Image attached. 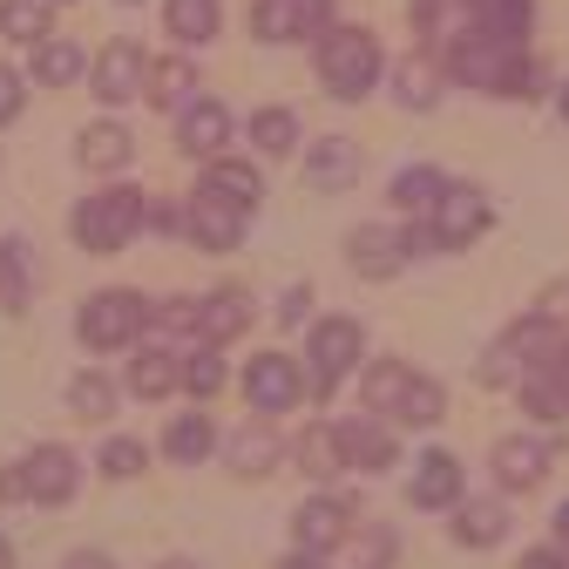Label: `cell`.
Here are the masks:
<instances>
[{"instance_id":"cell-1","label":"cell","mask_w":569,"mask_h":569,"mask_svg":"<svg viewBox=\"0 0 569 569\" xmlns=\"http://www.w3.org/2000/svg\"><path fill=\"white\" fill-rule=\"evenodd\" d=\"M68 231H76L82 251H122L136 231H150V197L116 183V190H96L76 203V218H68Z\"/></svg>"},{"instance_id":"cell-2","label":"cell","mask_w":569,"mask_h":569,"mask_svg":"<svg viewBox=\"0 0 569 569\" xmlns=\"http://www.w3.org/2000/svg\"><path fill=\"white\" fill-rule=\"evenodd\" d=\"M380 68H387V54H380L373 28H332V34H319V82H326L339 102L367 96V89L380 82Z\"/></svg>"},{"instance_id":"cell-3","label":"cell","mask_w":569,"mask_h":569,"mask_svg":"<svg viewBox=\"0 0 569 569\" xmlns=\"http://www.w3.org/2000/svg\"><path fill=\"white\" fill-rule=\"evenodd\" d=\"M150 299L142 292H129V284H116V292H96V299H82V319H76V332H82V346L89 352H122V346H136L142 332H150Z\"/></svg>"},{"instance_id":"cell-4","label":"cell","mask_w":569,"mask_h":569,"mask_svg":"<svg viewBox=\"0 0 569 569\" xmlns=\"http://www.w3.org/2000/svg\"><path fill=\"white\" fill-rule=\"evenodd\" d=\"M360 352H367V332H360V319H346V312H332V319H319L312 326V339H306V387L326 400L332 387H339V373H352L360 367Z\"/></svg>"},{"instance_id":"cell-5","label":"cell","mask_w":569,"mask_h":569,"mask_svg":"<svg viewBox=\"0 0 569 569\" xmlns=\"http://www.w3.org/2000/svg\"><path fill=\"white\" fill-rule=\"evenodd\" d=\"M420 231H427V251H461V244H475L488 231V197L475 183H448V197L420 218Z\"/></svg>"},{"instance_id":"cell-6","label":"cell","mask_w":569,"mask_h":569,"mask_svg":"<svg viewBox=\"0 0 569 569\" xmlns=\"http://www.w3.org/2000/svg\"><path fill=\"white\" fill-rule=\"evenodd\" d=\"M407 502L427 509V516H455L468 502V481H461V461L448 448H427L413 461V481H407Z\"/></svg>"},{"instance_id":"cell-7","label":"cell","mask_w":569,"mask_h":569,"mask_svg":"<svg viewBox=\"0 0 569 569\" xmlns=\"http://www.w3.org/2000/svg\"><path fill=\"white\" fill-rule=\"evenodd\" d=\"M312 387H306V373L284 360V352H258V360L244 367V400L271 420V413H292L299 400H306Z\"/></svg>"},{"instance_id":"cell-8","label":"cell","mask_w":569,"mask_h":569,"mask_svg":"<svg viewBox=\"0 0 569 569\" xmlns=\"http://www.w3.org/2000/svg\"><path fill=\"white\" fill-rule=\"evenodd\" d=\"M251 34L258 41L332 34V0H251Z\"/></svg>"},{"instance_id":"cell-9","label":"cell","mask_w":569,"mask_h":569,"mask_svg":"<svg viewBox=\"0 0 569 569\" xmlns=\"http://www.w3.org/2000/svg\"><path fill=\"white\" fill-rule=\"evenodd\" d=\"M549 461H556V448L536 441V435H502V441H495V481H502L509 495L542 488L549 481Z\"/></svg>"},{"instance_id":"cell-10","label":"cell","mask_w":569,"mask_h":569,"mask_svg":"<svg viewBox=\"0 0 569 569\" xmlns=\"http://www.w3.org/2000/svg\"><path fill=\"white\" fill-rule=\"evenodd\" d=\"M346 258H352V271L360 278H393L407 258H413V244H407V224L393 231V224H360L346 238Z\"/></svg>"},{"instance_id":"cell-11","label":"cell","mask_w":569,"mask_h":569,"mask_svg":"<svg viewBox=\"0 0 569 569\" xmlns=\"http://www.w3.org/2000/svg\"><path fill=\"white\" fill-rule=\"evenodd\" d=\"M21 475H28V502H41V509H61V502H76V455H68L61 441L34 448V455L21 461Z\"/></svg>"},{"instance_id":"cell-12","label":"cell","mask_w":569,"mask_h":569,"mask_svg":"<svg viewBox=\"0 0 569 569\" xmlns=\"http://www.w3.org/2000/svg\"><path fill=\"white\" fill-rule=\"evenodd\" d=\"M244 224H251V210L210 197V190L190 197V238H197L203 251H238V244H244Z\"/></svg>"},{"instance_id":"cell-13","label":"cell","mask_w":569,"mask_h":569,"mask_svg":"<svg viewBox=\"0 0 569 569\" xmlns=\"http://www.w3.org/2000/svg\"><path fill=\"white\" fill-rule=\"evenodd\" d=\"M142 76H150V61H142V48H136L129 34H122V41H109V48L96 54V68H89V82H96V102H129Z\"/></svg>"},{"instance_id":"cell-14","label":"cell","mask_w":569,"mask_h":569,"mask_svg":"<svg viewBox=\"0 0 569 569\" xmlns=\"http://www.w3.org/2000/svg\"><path fill=\"white\" fill-rule=\"evenodd\" d=\"M346 529H352L346 495H312V502H299V516H292V536H299V549H312V556L339 549Z\"/></svg>"},{"instance_id":"cell-15","label":"cell","mask_w":569,"mask_h":569,"mask_svg":"<svg viewBox=\"0 0 569 569\" xmlns=\"http://www.w3.org/2000/svg\"><path fill=\"white\" fill-rule=\"evenodd\" d=\"M177 142H183V150L190 157H203V163H218L224 157V142H231V109L218 102V96H197L190 109H183V122H177Z\"/></svg>"},{"instance_id":"cell-16","label":"cell","mask_w":569,"mask_h":569,"mask_svg":"<svg viewBox=\"0 0 569 569\" xmlns=\"http://www.w3.org/2000/svg\"><path fill=\"white\" fill-rule=\"evenodd\" d=\"M332 427H339V455H346V468L380 475V468H393V461H400L393 427H373V420H332Z\"/></svg>"},{"instance_id":"cell-17","label":"cell","mask_w":569,"mask_h":569,"mask_svg":"<svg viewBox=\"0 0 569 569\" xmlns=\"http://www.w3.org/2000/svg\"><path fill=\"white\" fill-rule=\"evenodd\" d=\"M413 387H420V373L407 367V360H373V373L360 380V400H367V413H407V400H413Z\"/></svg>"},{"instance_id":"cell-18","label":"cell","mask_w":569,"mask_h":569,"mask_svg":"<svg viewBox=\"0 0 569 569\" xmlns=\"http://www.w3.org/2000/svg\"><path fill=\"white\" fill-rule=\"evenodd\" d=\"M76 163H89V170H129V163H136V142H129L122 122L96 116V122L76 136Z\"/></svg>"},{"instance_id":"cell-19","label":"cell","mask_w":569,"mask_h":569,"mask_svg":"<svg viewBox=\"0 0 569 569\" xmlns=\"http://www.w3.org/2000/svg\"><path fill=\"white\" fill-rule=\"evenodd\" d=\"M413 28L435 41V48H455L461 34H475V0H413Z\"/></svg>"},{"instance_id":"cell-20","label":"cell","mask_w":569,"mask_h":569,"mask_svg":"<svg viewBox=\"0 0 569 569\" xmlns=\"http://www.w3.org/2000/svg\"><path fill=\"white\" fill-rule=\"evenodd\" d=\"M306 177H312V190H346L360 177V142L352 136H319V150L306 157Z\"/></svg>"},{"instance_id":"cell-21","label":"cell","mask_w":569,"mask_h":569,"mask_svg":"<svg viewBox=\"0 0 569 569\" xmlns=\"http://www.w3.org/2000/svg\"><path fill=\"white\" fill-rule=\"evenodd\" d=\"M197 190H210V197H224V203H238V210H251V203L264 197V177H258L251 163H238V157H218V163H203V177H197Z\"/></svg>"},{"instance_id":"cell-22","label":"cell","mask_w":569,"mask_h":569,"mask_svg":"<svg viewBox=\"0 0 569 569\" xmlns=\"http://www.w3.org/2000/svg\"><path fill=\"white\" fill-rule=\"evenodd\" d=\"M197 68H190V54H163V61H150V76H142V96H150L157 109H190L197 96Z\"/></svg>"},{"instance_id":"cell-23","label":"cell","mask_w":569,"mask_h":569,"mask_svg":"<svg viewBox=\"0 0 569 569\" xmlns=\"http://www.w3.org/2000/svg\"><path fill=\"white\" fill-rule=\"evenodd\" d=\"M502 536H509V502H475L468 495V502L455 509V542L461 549H495Z\"/></svg>"},{"instance_id":"cell-24","label":"cell","mask_w":569,"mask_h":569,"mask_svg":"<svg viewBox=\"0 0 569 569\" xmlns=\"http://www.w3.org/2000/svg\"><path fill=\"white\" fill-rule=\"evenodd\" d=\"M278 455H284V441H278V427H264V413H258L251 427H238V441H231V468H238L244 481L271 475V468H278Z\"/></svg>"},{"instance_id":"cell-25","label":"cell","mask_w":569,"mask_h":569,"mask_svg":"<svg viewBox=\"0 0 569 569\" xmlns=\"http://www.w3.org/2000/svg\"><path fill=\"white\" fill-rule=\"evenodd\" d=\"M522 407L549 427V420H569V380L549 367V360H536L529 367V380H522Z\"/></svg>"},{"instance_id":"cell-26","label":"cell","mask_w":569,"mask_h":569,"mask_svg":"<svg viewBox=\"0 0 569 569\" xmlns=\"http://www.w3.org/2000/svg\"><path fill=\"white\" fill-rule=\"evenodd\" d=\"M82 68H89V54H82L76 41H41L34 61H28V76H34L41 89H68V82H82Z\"/></svg>"},{"instance_id":"cell-27","label":"cell","mask_w":569,"mask_h":569,"mask_svg":"<svg viewBox=\"0 0 569 569\" xmlns=\"http://www.w3.org/2000/svg\"><path fill=\"white\" fill-rule=\"evenodd\" d=\"M163 21H170V34L177 41H218V28H224V8L218 0H163Z\"/></svg>"},{"instance_id":"cell-28","label":"cell","mask_w":569,"mask_h":569,"mask_svg":"<svg viewBox=\"0 0 569 569\" xmlns=\"http://www.w3.org/2000/svg\"><path fill=\"white\" fill-rule=\"evenodd\" d=\"M183 387V367L170 360V352L157 346V352H136L129 360V393L136 400H163V393H177Z\"/></svg>"},{"instance_id":"cell-29","label":"cell","mask_w":569,"mask_h":569,"mask_svg":"<svg viewBox=\"0 0 569 569\" xmlns=\"http://www.w3.org/2000/svg\"><path fill=\"white\" fill-rule=\"evenodd\" d=\"M536 21V0H475V28L495 41H522Z\"/></svg>"},{"instance_id":"cell-30","label":"cell","mask_w":569,"mask_h":569,"mask_svg":"<svg viewBox=\"0 0 569 569\" xmlns=\"http://www.w3.org/2000/svg\"><path fill=\"white\" fill-rule=\"evenodd\" d=\"M292 142H299V116L284 109V102H264V109L251 116V150H258V157H284Z\"/></svg>"},{"instance_id":"cell-31","label":"cell","mask_w":569,"mask_h":569,"mask_svg":"<svg viewBox=\"0 0 569 569\" xmlns=\"http://www.w3.org/2000/svg\"><path fill=\"white\" fill-rule=\"evenodd\" d=\"M441 197H448V177H441V170H427V163H413V170L393 177V203L413 210V218H427V210H435Z\"/></svg>"},{"instance_id":"cell-32","label":"cell","mask_w":569,"mask_h":569,"mask_svg":"<svg viewBox=\"0 0 569 569\" xmlns=\"http://www.w3.org/2000/svg\"><path fill=\"white\" fill-rule=\"evenodd\" d=\"M393 89H400L407 109H435V102H441V68L427 61V54H407L400 76H393Z\"/></svg>"},{"instance_id":"cell-33","label":"cell","mask_w":569,"mask_h":569,"mask_svg":"<svg viewBox=\"0 0 569 569\" xmlns=\"http://www.w3.org/2000/svg\"><path fill=\"white\" fill-rule=\"evenodd\" d=\"M251 326V299L244 292H218V299H203V339L210 346H224Z\"/></svg>"},{"instance_id":"cell-34","label":"cell","mask_w":569,"mask_h":569,"mask_svg":"<svg viewBox=\"0 0 569 569\" xmlns=\"http://www.w3.org/2000/svg\"><path fill=\"white\" fill-rule=\"evenodd\" d=\"M68 407H76L82 420H96V427H109V413H116V380H109V373H76V380H68Z\"/></svg>"},{"instance_id":"cell-35","label":"cell","mask_w":569,"mask_h":569,"mask_svg":"<svg viewBox=\"0 0 569 569\" xmlns=\"http://www.w3.org/2000/svg\"><path fill=\"white\" fill-rule=\"evenodd\" d=\"M210 448H218V435H210V420H203V413L170 420V435H163V455H170V461H183V468H190V461H203Z\"/></svg>"},{"instance_id":"cell-36","label":"cell","mask_w":569,"mask_h":569,"mask_svg":"<svg viewBox=\"0 0 569 569\" xmlns=\"http://www.w3.org/2000/svg\"><path fill=\"white\" fill-rule=\"evenodd\" d=\"M0 34L41 48L48 41V0H0Z\"/></svg>"},{"instance_id":"cell-37","label":"cell","mask_w":569,"mask_h":569,"mask_svg":"<svg viewBox=\"0 0 569 569\" xmlns=\"http://www.w3.org/2000/svg\"><path fill=\"white\" fill-rule=\"evenodd\" d=\"M0 306H28V238H0Z\"/></svg>"},{"instance_id":"cell-38","label":"cell","mask_w":569,"mask_h":569,"mask_svg":"<svg viewBox=\"0 0 569 569\" xmlns=\"http://www.w3.org/2000/svg\"><path fill=\"white\" fill-rule=\"evenodd\" d=\"M299 461H306V475H312V481H332V475L346 468V455H339V427H306Z\"/></svg>"},{"instance_id":"cell-39","label":"cell","mask_w":569,"mask_h":569,"mask_svg":"<svg viewBox=\"0 0 569 569\" xmlns=\"http://www.w3.org/2000/svg\"><path fill=\"white\" fill-rule=\"evenodd\" d=\"M102 475L109 481H129V475H142V461H150V448H142V441H129V435H116V441H102Z\"/></svg>"},{"instance_id":"cell-40","label":"cell","mask_w":569,"mask_h":569,"mask_svg":"<svg viewBox=\"0 0 569 569\" xmlns=\"http://www.w3.org/2000/svg\"><path fill=\"white\" fill-rule=\"evenodd\" d=\"M183 387H190L197 400H218V393H224V360H218V346H203L197 360L183 367Z\"/></svg>"},{"instance_id":"cell-41","label":"cell","mask_w":569,"mask_h":569,"mask_svg":"<svg viewBox=\"0 0 569 569\" xmlns=\"http://www.w3.org/2000/svg\"><path fill=\"white\" fill-rule=\"evenodd\" d=\"M441 413H448L441 380H427V373H420V387H413V400H407V413H400V420H407V427H435Z\"/></svg>"},{"instance_id":"cell-42","label":"cell","mask_w":569,"mask_h":569,"mask_svg":"<svg viewBox=\"0 0 569 569\" xmlns=\"http://www.w3.org/2000/svg\"><path fill=\"white\" fill-rule=\"evenodd\" d=\"M393 556H400V536H393L387 522L360 536V569H393Z\"/></svg>"},{"instance_id":"cell-43","label":"cell","mask_w":569,"mask_h":569,"mask_svg":"<svg viewBox=\"0 0 569 569\" xmlns=\"http://www.w3.org/2000/svg\"><path fill=\"white\" fill-rule=\"evenodd\" d=\"M150 231H157V238L190 231V203H163V197H157V203H150Z\"/></svg>"},{"instance_id":"cell-44","label":"cell","mask_w":569,"mask_h":569,"mask_svg":"<svg viewBox=\"0 0 569 569\" xmlns=\"http://www.w3.org/2000/svg\"><path fill=\"white\" fill-rule=\"evenodd\" d=\"M21 96H28V82L14 76V68H8V61H0V129H8V122L21 116Z\"/></svg>"},{"instance_id":"cell-45","label":"cell","mask_w":569,"mask_h":569,"mask_svg":"<svg viewBox=\"0 0 569 569\" xmlns=\"http://www.w3.org/2000/svg\"><path fill=\"white\" fill-rule=\"evenodd\" d=\"M0 502H28V475H21V461L0 468Z\"/></svg>"},{"instance_id":"cell-46","label":"cell","mask_w":569,"mask_h":569,"mask_svg":"<svg viewBox=\"0 0 569 569\" xmlns=\"http://www.w3.org/2000/svg\"><path fill=\"white\" fill-rule=\"evenodd\" d=\"M522 569H569V556H562V549H529Z\"/></svg>"},{"instance_id":"cell-47","label":"cell","mask_w":569,"mask_h":569,"mask_svg":"<svg viewBox=\"0 0 569 569\" xmlns=\"http://www.w3.org/2000/svg\"><path fill=\"white\" fill-rule=\"evenodd\" d=\"M61 569H116V562H109V556H102V549H76V556H68V562H61Z\"/></svg>"},{"instance_id":"cell-48","label":"cell","mask_w":569,"mask_h":569,"mask_svg":"<svg viewBox=\"0 0 569 569\" xmlns=\"http://www.w3.org/2000/svg\"><path fill=\"white\" fill-rule=\"evenodd\" d=\"M278 312H284V326H299V319H306V292H299V284L284 292V306H278Z\"/></svg>"},{"instance_id":"cell-49","label":"cell","mask_w":569,"mask_h":569,"mask_svg":"<svg viewBox=\"0 0 569 569\" xmlns=\"http://www.w3.org/2000/svg\"><path fill=\"white\" fill-rule=\"evenodd\" d=\"M278 569H326V556H312V549H292V556H284Z\"/></svg>"},{"instance_id":"cell-50","label":"cell","mask_w":569,"mask_h":569,"mask_svg":"<svg viewBox=\"0 0 569 569\" xmlns=\"http://www.w3.org/2000/svg\"><path fill=\"white\" fill-rule=\"evenodd\" d=\"M556 549H562V556H569V502H562V509H556Z\"/></svg>"},{"instance_id":"cell-51","label":"cell","mask_w":569,"mask_h":569,"mask_svg":"<svg viewBox=\"0 0 569 569\" xmlns=\"http://www.w3.org/2000/svg\"><path fill=\"white\" fill-rule=\"evenodd\" d=\"M0 569H14V542L8 536H0Z\"/></svg>"},{"instance_id":"cell-52","label":"cell","mask_w":569,"mask_h":569,"mask_svg":"<svg viewBox=\"0 0 569 569\" xmlns=\"http://www.w3.org/2000/svg\"><path fill=\"white\" fill-rule=\"evenodd\" d=\"M157 569H197V562H190V556H170V562H157Z\"/></svg>"},{"instance_id":"cell-53","label":"cell","mask_w":569,"mask_h":569,"mask_svg":"<svg viewBox=\"0 0 569 569\" xmlns=\"http://www.w3.org/2000/svg\"><path fill=\"white\" fill-rule=\"evenodd\" d=\"M556 102H562V122H569V82H562V96H556Z\"/></svg>"}]
</instances>
